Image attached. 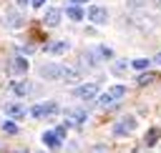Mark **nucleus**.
<instances>
[{"label":"nucleus","mask_w":161,"mask_h":153,"mask_svg":"<svg viewBox=\"0 0 161 153\" xmlns=\"http://www.w3.org/2000/svg\"><path fill=\"white\" fill-rule=\"evenodd\" d=\"M123 95H126V85H111L106 93L98 95V105H101V108H108V105H113L116 100H121Z\"/></svg>","instance_id":"1"},{"label":"nucleus","mask_w":161,"mask_h":153,"mask_svg":"<svg viewBox=\"0 0 161 153\" xmlns=\"http://www.w3.org/2000/svg\"><path fill=\"white\" fill-rule=\"evenodd\" d=\"M136 130V115H123L116 125H113V133L116 135H131Z\"/></svg>","instance_id":"2"},{"label":"nucleus","mask_w":161,"mask_h":153,"mask_svg":"<svg viewBox=\"0 0 161 153\" xmlns=\"http://www.w3.org/2000/svg\"><path fill=\"white\" fill-rule=\"evenodd\" d=\"M53 113H58V103H55V100L38 103V105L30 108V115H33V118H45V115H53Z\"/></svg>","instance_id":"3"},{"label":"nucleus","mask_w":161,"mask_h":153,"mask_svg":"<svg viewBox=\"0 0 161 153\" xmlns=\"http://www.w3.org/2000/svg\"><path fill=\"white\" fill-rule=\"evenodd\" d=\"M63 70L65 68H60L58 63H45V65H40V78L43 80H58V78H63Z\"/></svg>","instance_id":"4"},{"label":"nucleus","mask_w":161,"mask_h":153,"mask_svg":"<svg viewBox=\"0 0 161 153\" xmlns=\"http://www.w3.org/2000/svg\"><path fill=\"white\" fill-rule=\"evenodd\" d=\"M88 20L91 23H96V25H103L106 20H108V10L106 8H101V5H88Z\"/></svg>","instance_id":"5"},{"label":"nucleus","mask_w":161,"mask_h":153,"mask_svg":"<svg viewBox=\"0 0 161 153\" xmlns=\"http://www.w3.org/2000/svg\"><path fill=\"white\" fill-rule=\"evenodd\" d=\"M75 95L80 100H93V98H98V85L96 83H83V85L75 88Z\"/></svg>","instance_id":"6"},{"label":"nucleus","mask_w":161,"mask_h":153,"mask_svg":"<svg viewBox=\"0 0 161 153\" xmlns=\"http://www.w3.org/2000/svg\"><path fill=\"white\" fill-rule=\"evenodd\" d=\"M86 118H88V113H86V110H80V108L65 110V125H83V123H86Z\"/></svg>","instance_id":"7"},{"label":"nucleus","mask_w":161,"mask_h":153,"mask_svg":"<svg viewBox=\"0 0 161 153\" xmlns=\"http://www.w3.org/2000/svg\"><path fill=\"white\" fill-rule=\"evenodd\" d=\"M40 140H43V145H45L48 150H58V148H60V143H63V138H60L55 130H45V133L40 135Z\"/></svg>","instance_id":"8"},{"label":"nucleus","mask_w":161,"mask_h":153,"mask_svg":"<svg viewBox=\"0 0 161 153\" xmlns=\"http://www.w3.org/2000/svg\"><path fill=\"white\" fill-rule=\"evenodd\" d=\"M60 18H63V13H60L58 8H48L45 15H43V23H45L48 28H55V25L60 23Z\"/></svg>","instance_id":"9"},{"label":"nucleus","mask_w":161,"mask_h":153,"mask_svg":"<svg viewBox=\"0 0 161 153\" xmlns=\"http://www.w3.org/2000/svg\"><path fill=\"white\" fill-rule=\"evenodd\" d=\"M45 50H48L50 55H63V53L70 50V43H68V40H55V43H50Z\"/></svg>","instance_id":"10"},{"label":"nucleus","mask_w":161,"mask_h":153,"mask_svg":"<svg viewBox=\"0 0 161 153\" xmlns=\"http://www.w3.org/2000/svg\"><path fill=\"white\" fill-rule=\"evenodd\" d=\"M28 68H30V63H28V58H25V55H18V58L13 60V65H10V70H13L15 75H23V73H28Z\"/></svg>","instance_id":"11"},{"label":"nucleus","mask_w":161,"mask_h":153,"mask_svg":"<svg viewBox=\"0 0 161 153\" xmlns=\"http://www.w3.org/2000/svg\"><path fill=\"white\" fill-rule=\"evenodd\" d=\"M10 88H13L15 95H30V93H33V83H30V80H18V83H13Z\"/></svg>","instance_id":"12"},{"label":"nucleus","mask_w":161,"mask_h":153,"mask_svg":"<svg viewBox=\"0 0 161 153\" xmlns=\"http://www.w3.org/2000/svg\"><path fill=\"white\" fill-rule=\"evenodd\" d=\"M5 113H8L10 118H23V115H25V108H23L20 103H5Z\"/></svg>","instance_id":"13"},{"label":"nucleus","mask_w":161,"mask_h":153,"mask_svg":"<svg viewBox=\"0 0 161 153\" xmlns=\"http://www.w3.org/2000/svg\"><path fill=\"white\" fill-rule=\"evenodd\" d=\"M63 80H65V83H80V70L65 68V70H63Z\"/></svg>","instance_id":"14"},{"label":"nucleus","mask_w":161,"mask_h":153,"mask_svg":"<svg viewBox=\"0 0 161 153\" xmlns=\"http://www.w3.org/2000/svg\"><path fill=\"white\" fill-rule=\"evenodd\" d=\"M68 18L78 23V20H83V18H86V13L80 10V5H68Z\"/></svg>","instance_id":"15"},{"label":"nucleus","mask_w":161,"mask_h":153,"mask_svg":"<svg viewBox=\"0 0 161 153\" xmlns=\"http://www.w3.org/2000/svg\"><path fill=\"white\" fill-rule=\"evenodd\" d=\"M5 25H8V28H20V25H23V18H20L18 13H8V15H5Z\"/></svg>","instance_id":"16"},{"label":"nucleus","mask_w":161,"mask_h":153,"mask_svg":"<svg viewBox=\"0 0 161 153\" xmlns=\"http://www.w3.org/2000/svg\"><path fill=\"white\" fill-rule=\"evenodd\" d=\"M151 63H153V60H148V58H136V60H131V68H133V70H146Z\"/></svg>","instance_id":"17"},{"label":"nucleus","mask_w":161,"mask_h":153,"mask_svg":"<svg viewBox=\"0 0 161 153\" xmlns=\"http://www.w3.org/2000/svg\"><path fill=\"white\" fill-rule=\"evenodd\" d=\"M158 138H161V130H158V128H151V130L146 133V145H148V148H151V145H156V140H158Z\"/></svg>","instance_id":"18"},{"label":"nucleus","mask_w":161,"mask_h":153,"mask_svg":"<svg viewBox=\"0 0 161 153\" xmlns=\"http://www.w3.org/2000/svg\"><path fill=\"white\" fill-rule=\"evenodd\" d=\"M96 50H98V55H101V60H111V58H113V50H111L108 45H98Z\"/></svg>","instance_id":"19"},{"label":"nucleus","mask_w":161,"mask_h":153,"mask_svg":"<svg viewBox=\"0 0 161 153\" xmlns=\"http://www.w3.org/2000/svg\"><path fill=\"white\" fill-rule=\"evenodd\" d=\"M126 68H128V60H116L113 73H116V75H123V73H126Z\"/></svg>","instance_id":"20"},{"label":"nucleus","mask_w":161,"mask_h":153,"mask_svg":"<svg viewBox=\"0 0 161 153\" xmlns=\"http://www.w3.org/2000/svg\"><path fill=\"white\" fill-rule=\"evenodd\" d=\"M3 130H5L8 135H15V133H18V125H15L13 120H5V123H3Z\"/></svg>","instance_id":"21"},{"label":"nucleus","mask_w":161,"mask_h":153,"mask_svg":"<svg viewBox=\"0 0 161 153\" xmlns=\"http://www.w3.org/2000/svg\"><path fill=\"white\" fill-rule=\"evenodd\" d=\"M88 153H108V145L106 143H96V145L88 148Z\"/></svg>","instance_id":"22"},{"label":"nucleus","mask_w":161,"mask_h":153,"mask_svg":"<svg viewBox=\"0 0 161 153\" xmlns=\"http://www.w3.org/2000/svg\"><path fill=\"white\" fill-rule=\"evenodd\" d=\"M148 83H153V75L148 73V75H141L138 78V85H148Z\"/></svg>","instance_id":"23"},{"label":"nucleus","mask_w":161,"mask_h":153,"mask_svg":"<svg viewBox=\"0 0 161 153\" xmlns=\"http://www.w3.org/2000/svg\"><path fill=\"white\" fill-rule=\"evenodd\" d=\"M146 5V0H128V8L131 10H136V8H143Z\"/></svg>","instance_id":"24"},{"label":"nucleus","mask_w":161,"mask_h":153,"mask_svg":"<svg viewBox=\"0 0 161 153\" xmlns=\"http://www.w3.org/2000/svg\"><path fill=\"white\" fill-rule=\"evenodd\" d=\"M30 5H33V8H43V5H45V0H30Z\"/></svg>","instance_id":"25"},{"label":"nucleus","mask_w":161,"mask_h":153,"mask_svg":"<svg viewBox=\"0 0 161 153\" xmlns=\"http://www.w3.org/2000/svg\"><path fill=\"white\" fill-rule=\"evenodd\" d=\"M83 3H88V0H70V5H83Z\"/></svg>","instance_id":"26"},{"label":"nucleus","mask_w":161,"mask_h":153,"mask_svg":"<svg viewBox=\"0 0 161 153\" xmlns=\"http://www.w3.org/2000/svg\"><path fill=\"white\" fill-rule=\"evenodd\" d=\"M153 63H156V65H161V53H156V58H153Z\"/></svg>","instance_id":"27"},{"label":"nucleus","mask_w":161,"mask_h":153,"mask_svg":"<svg viewBox=\"0 0 161 153\" xmlns=\"http://www.w3.org/2000/svg\"><path fill=\"white\" fill-rule=\"evenodd\" d=\"M18 5H20V8H25V5H28V0H18Z\"/></svg>","instance_id":"28"},{"label":"nucleus","mask_w":161,"mask_h":153,"mask_svg":"<svg viewBox=\"0 0 161 153\" xmlns=\"http://www.w3.org/2000/svg\"><path fill=\"white\" fill-rule=\"evenodd\" d=\"M38 153H40V150H38Z\"/></svg>","instance_id":"29"}]
</instances>
